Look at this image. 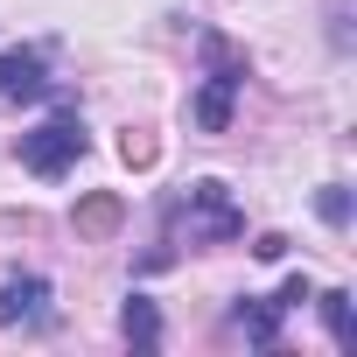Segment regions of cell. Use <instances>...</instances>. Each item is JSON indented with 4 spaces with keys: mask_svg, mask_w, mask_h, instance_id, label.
<instances>
[{
    "mask_svg": "<svg viewBox=\"0 0 357 357\" xmlns=\"http://www.w3.org/2000/svg\"><path fill=\"white\" fill-rule=\"evenodd\" d=\"M84 147H91V133H84L77 105H63L56 119H43V126H29V133L15 140L22 168H29V175H43V183H56V175H70V168L84 161Z\"/></svg>",
    "mask_w": 357,
    "mask_h": 357,
    "instance_id": "cell-1",
    "label": "cell"
},
{
    "mask_svg": "<svg viewBox=\"0 0 357 357\" xmlns=\"http://www.w3.org/2000/svg\"><path fill=\"white\" fill-rule=\"evenodd\" d=\"M204 91H197V126L204 133H225L231 126V105H238V91H245V56L225 43V36H204Z\"/></svg>",
    "mask_w": 357,
    "mask_h": 357,
    "instance_id": "cell-2",
    "label": "cell"
},
{
    "mask_svg": "<svg viewBox=\"0 0 357 357\" xmlns=\"http://www.w3.org/2000/svg\"><path fill=\"white\" fill-rule=\"evenodd\" d=\"M231 238H245V211L231 204V190L218 175L190 183V245H231Z\"/></svg>",
    "mask_w": 357,
    "mask_h": 357,
    "instance_id": "cell-3",
    "label": "cell"
},
{
    "mask_svg": "<svg viewBox=\"0 0 357 357\" xmlns=\"http://www.w3.org/2000/svg\"><path fill=\"white\" fill-rule=\"evenodd\" d=\"M56 322V287L43 273H8L0 280V329H50Z\"/></svg>",
    "mask_w": 357,
    "mask_h": 357,
    "instance_id": "cell-4",
    "label": "cell"
},
{
    "mask_svg": "<svg viewBox=\"0 0 357 357\" xmlns=\"http://www.w3.org/2000/svg\"><path fill=\"white\" fill-rule=\"evenodd\" d=\"M56 84H50V50H0V105H36V98H50Z\"/></svg>",
    "mask_w": 357,
    "mask_h": 357,
    "instance_id": "cell-5",
    "label": "cell"
},
{
    "mask_svg": "<svg viewBox=\"0 0 357 357\" xmlns=\"http://www.w3.org/2000/svg\"><path fill=\"white\" fill-rule=\"evenodd\" d=\"M119 218H126V204L112 197V190H91L77 211H70V225H77V238H112L119 231Z\"/></svg>",
    "mask_w": 357,
    "mask_h": 357,
    "instance_id": "cell-6",
    "label": "cell"
},
{
    "mask_svg": "<svg viewBox=\"0 0 357 357\" xmlns=\"http://www.w3.org/2000/svg\"><path fill=\"white\" fill-rule=\"evenodd\" d=\"M280 315H287V308H280V301H259V294H245V301L231 308V322H238L259 350H273V343H280Z\"/></svg>",
    "mask_w": 357,
    "mask_h": 357,
    "instance_id": "cell-7",
    "label": "cell"
},
{
    "mask_svg": "<svg viewBox=\"0 0 357 357\" xmlns=\"http://www.w3.org/2000/svg\"><path fill=\"white\" fill-rule=\"evenodd\" d=\"M315 308H322V329H329V343H336V350H357V308H350V287H329V294H315Z\"/></svg>",
    "mask_w": 357,
    "mask_h": 357,
    "instance_id": "cell-8",
    "label": "cell"
},
{
    "mask_svg": "<svg viewBox=\"0 0 357 357\" xmlns=\"http://www.w3.org/2000/svg\"><path fill=\"white\" fill-rule=\"evenodd\" d=\"M119 329H126V343H133V350H154V343H161V315H154V301H147V294H126Z\"/></svg>",
    "mask_w": 357,
    "mask_h": 357,
    "instance_id": "cell-9",
    "label": "cell"
},
{
    "mask_svg": "<svg viewBox=\"0 0 357 357\" xmlns=\"http://www.w3.org/2000/svg\"><path fill=\"white\" fill-rule=\"evenodd\" d=\"M154 154H161V147H154L147 126H126V133H119V161H126V168H154Z\"/></svg>",
    "mask_w": 357,
    "mask_h": 357,
    "instance_id": "cell-10",
    "label": "cell"
},
{
    "mask_svg": "<svg viewBox=\"0 0 357 357\" xmlns=\"http://www.w3.org/2000/svg\"><path fill=\"white\" fill-rule=\"evenodd\" d=\"M315 211H322V225H329V231H343V225H350V190H343V183H322Z\"/></svg>",
    "mask_w": 357,
    "mask_h": 357,
    "instance_id": "cell-11",
    "label": "cell"
},
{
    "mask_svg": "<svg viewBox=\"0 0 357 357\" xmlns=\"http://www.w3.org/2000/svg\"><path fill=\"white\" fill-rule=\"evenodd\" d=\"M273 301H280V308H308V301H315V280H308V273H294V280H287Z\"/></svg>",
    "mask_w": 357,
    "mask_h": 357,
    "instance_id": "cell-12",
    "label": "cell"
},
{
    "mask_svg": "<svg viewBox=\"0 0 357 357\" xmlns=\"http://www.w3.org/2000/svg\"><path fill=\"white\" fill-rule=\"evenodd\" d=\"M280 252H287L280 231H259V238H252V259H280Z\"/></svg>",
    "mask_w": 357,
    "mask_h": 357,
    "instance_id": "cell-13",
    "label": "cell"
}]
</instances>
